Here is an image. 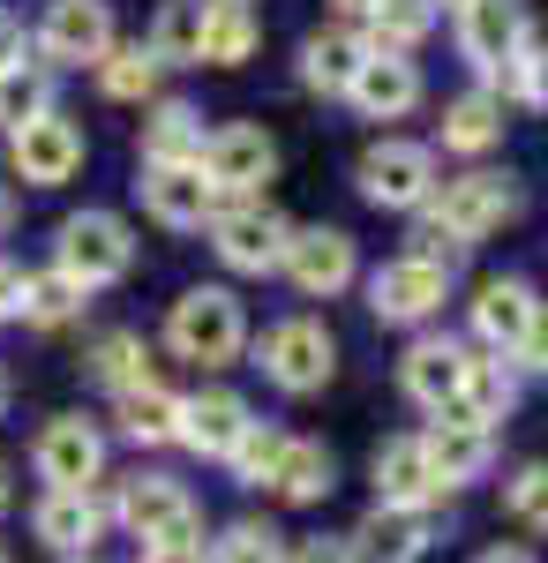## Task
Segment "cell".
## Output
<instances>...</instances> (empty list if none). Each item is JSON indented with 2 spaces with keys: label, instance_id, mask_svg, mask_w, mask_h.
<instances>
[{
  "label": "cell",
  "instance_id": "cell-33",
  "mask_svg": "<svg viewBox=\"0 0 548 563\" xmlns=\"http://www.w3.org/2000/svg\"><path fill=\"white\" fill-rule=\"evenodd\" d=\"M428 23H436V0H376L369 8V45L376 53H406V45L428 38Z\"/></svg>",
  "mask_w": 548,
  "mask_h": 563
},
{
  "label": "cell",
  "instance_id": "cell-21",
  "mask_svg": "<svg viewBox=\"0 0 548 563\" xmlns=\"http://www.w3.org/2000/svg\"><path fill=\"white\" fill-rule=\"evenodd\" d=\"M376 488H383V504H406V511H428V504L443 496V481H436V466H428L421 435H398V443L376 451Z\"/></svg>",
  "mask_w": 548,
  "mask_h": 563
},
{
  "label": "cell",
  "instance_id": "cell-32",
  "mask_svg": "<svg viewBox=\"0 0 548 563\" xmlns=\"http://www.w3.org/2000/svg\"><path fill=\"white\" fill-rule=\"evenodd\" d=\"M84 278H68L61 263L53 271H39V278H23V316L39 323V331H53V323H68V316H84Z\"/></svg>",
  "mask_w": 548,
  "mask_h": 563
},
{
  "label": "cell",
  "instance_id": "cell-7",
  "mask_svg": "<svg viewBox=\"0 0 548 563\" xmlns=\"http://www.w3.org/2000/svg\"><path fill=\"white\" fill-rule=\"evenodd\" d=\"M443 294H451V271L428 256H398L369 278V308H376L383 323H428L443 308Z\"/></svg>",
  "mask_w": 548,
  "mask_h": 563
},
{
  "label": "cell",
  "instance_id": "cell-2",
  "mask_svg": "<svg viewBox=\"0 0 548 563\" xmlns=\"http://www.w3.org/2000/svg\"><path fill=\"white\" fill-rule=\"evenodd\" d=\"M286 241H294V225L271 211V203H255V196L211 211V249L233 263V271H278V263H286Z\"/></svg>",
  "mask_w": 548,
  "mask_h": 563
},
{
  "label": "cell",
  "instance_id": "cell-42",
  "mask_svg": "<svg viewBox=\"0 0 548 563\" xmlns=\"http://www.w3.org/2000/svg\"><path fill=\"white\" fill-rule=\"evenodd\" d=\"M518 361H526L534 376H548V316H534V331H526V346H518Z\"/></svg>",
  "mask_w": 548,
  "mask_h": 563
},
{
  "label": "cell",
  "instance_id": "cell-10",
  "mask_svg": "<svg viewBox=\"0 0 548 563\" xmlns=\"http://www.w3.org/2000/svg\"><path fill=\"white\" fill-rule=\"evenodd\" d=\"M196 166L218 180V196H255L263 180L278 174V143H271L263 129H249V121H241V129L204 135V158H196Z\"/></svg>",
  "mask_w": 548,
  "mask_h": 563
},
{
  "label": "cell",
  "instance_id": "cell-36",
  "mask_svg": "<svg viewBox=\"0 0 548 563\" xmlns=\"http://www.w3.org/2000/svg\"><path fill=\"white\" fill-rule=\"evenodd\" d=\"M90 376L113 384V390H135V384H151V353H143L135 331H113V339H98V353H90Z\"/></svg>",
  "mask_w": 548,
  "mask_h": 563
},
{
  "label": "cell",
  "instance_id": "cell-15",
  "mask_svg": "<svg viewBox=\"0 0 548 563\" xmlns=\"http://www.w3.org/2000/svg\"><path fill=\"white\" fill-rule=\"evenodd\" d=\"M98 466H106V443H98V429L76 421V413H61V421L39 435V481H53V488H90Z\"/></svg>",
  "mask_w": 548,
  "mask_h": 563
},
{
  "label": "cell",
  "instance_id": "cell-30",
  "mask_svg": "<svg viewBox=\"0 0 548 563\" xmlns=\"http://www.w3.org/2000/svg\"><path fill=\"white\" fill-rule=\"evenodd\" d=\"M249 53H255L249 0H211V23H204V60H211V68H241Z\"/></svg>",
  "mask_w": 548,
  "mask_h": 563
},
{
  "label": "cell",
  "instance_id": "cell-6",
  "mask_svg": "<svg viewBox=\"0 0 548 563\" xmlns=\"http://www.w3.org/2000/svg\"><path fill=\"white\" fill-rule=\"evenodd\" d=\"M128 263H135V241H128V225L113 211H76L61 225V271L68 278L113 286V278H128Z\"/></svg>",
  "mask_w": 548,
  "mask_h": 563
},
{
  "label": "cell",
  "instance_id": "cell-37",
  "mask_svg": "<svg viewBox=\"0 0 548 563\" xmlns=\"http://www.w3.org/2000/svg\"><path fill=\"white\" fill-rule=\"evenodd\" d=\"M278 459H286V435L263 429V421H249V435L226 451V466H233L241 481H271V474H278Z\"/></svg>",
  "mask_w": 548,
  "mask_h": 563
},
{
  "label": "cell",
  "instance_id": "cell-45",
  "mask_svg": "<svg viewBox=\"0 0 548 563\" xmlns=\"http://www.w3.org/2000/svg\"><path fill=\"white\" fill-rule=\"evenodd\" d=\"M143 563H204V549H143Z\"/></svg>",
  "mask_w": 548,
  "mask_h": 563
},
{
  "label": "cell",
  "instance_id": "cell-20",
  "mask_svg": "<svg viewBox=\"0 0 548 563\" xmlns=\"http://www.w3.org/2000/svg\"><path fill=\"white\" fill-rule=\"evenodd\" d=\"M241 435H249V406H241L233 390H196V398H180V443H188V451L226 459Z\"/></svg>",
  "mask_w": 548,
  "mask_h": 563
},
{
  "label": "cell",
  "instance_id": "cell-19",
  "mask_svg": "<svg viewBox=\"0 0 548 563\" xmlns=\"http://www.w3.org/2000/svg\"><path fill=\"white\" fill-rule=\"evenodd\" d=\"M465 361H473V353L451 346V339H421V346L406 353V398L428 406V413H451L459 390H465Z\"/></svg>",
  "mask_w": 548,
  "mask_h": 563
},
{
  "label": "cell",
  "instance_id": "cell-18",
  "mask_svg": "<svg viewBox=\"0 0 548 563\" xmlns=\"http://www.w3.org/2000/svg\"><path fill=\"white\" fill-rule=\"evenodd\" d=\"M421 556H428V511H406V504H376L353 533V563H421Z\"/></svg>",
  "mask_w": 548,
  "mask_h": 563
},
{
  "label": "cell",
  "instance_id": "cell-40",
  "mask_svg": "<svg viewBox=\"0 0 548 563\" xmlns=\"http://www.w3.org/2000/svg\"><path fill=\"white\" fill-rule=\"evenodd\" d=\"M511 511L548 533V466H518V481H511Z\"/></svg>",
  "mask_w": 548,
  "mask_h": 563
},
{
  "label": "cell",
  "instance_id": "cell-26",
  "mask_svg": "<svg viewBox=\"0 0 548 563\" xmlns=\"http://www.w3.org/2000/svg\"><path fill=\"white\" fill-rule=\"evenodd\" d=\"M143 158H151V166H196V158H204V121H196V106H158V113L143 121Z\"/></svg>",
  "mask_w": 548,
  "mask_h": 563
},
{
  "label": "cell",
  "instance_id": "cell-35",
  "mask_svg": "<svg viewBox=\"0 0 548 563\" xmlns=\"http://www.w3.org/2000/svg\"><path fill=\"white\" fill-rule=\"evenodd\" d=\"M98 84H106V98H121V106L151 98V84H158V60H151V45H113V53L98 60Z\"/></svg>",
  "mask_w": 548,
  "mask_h": 563
},
{
  "label": "cell",
  "instance_id": "cell-50",
  "mask_svg": "<svg viewBox=\"0 0 548 563\" xmlns=\"http://www.w3.org/2000/svg\"><path fill=\"white\" fill-rule=\"evenodd\" d=\"M0 406H8V376H0Z\"/></svg>",
  "mask_w": 548,
  "mask_h": 563
},
{
  "label": "cell",
  "instance_id": "cell-41",
  "mask_svg": "<svg viewBox=\"0 0 548 563\" xmlns=\"http://www.w3.org/2000/svg\"><path fill=\"white\" fill-rule=\"evenodd\" d=\"M286 563H353V541H324V533H316V541H294Z\"/></svg>",
  "mask_w": 548,
  "mask_h": 563
},
{
  "label": "cell",
  "instance_id": "cell-25",
  "mask_svg": "<svg viewBox=\"0 0 548 563\" xmlns=\"http://www.w3.org/2000/svg\"><path fill=\"white\" fill-rule=\"evenodd\" d=\"M204 23H211V0H166L158 23H151V60H158V68L204 60Z\"/></svg>",
  "mask_w": 548,
  "mask_h": 563
},
{
  "label": "cell",
  "instance_id": "cell-22",
  "mask_svg": "<svg viewBox=\"0 0 548 563\" xmlns=\"http://www.w3.org/2000/svg\"><path fill=\"white\" fill-rule=\"evenodd\" d=\"M421 451H428V466H436V481L443 488H459V481H473L481 466H489V429L481 421H459V413H436V429L421 435Z\"/></svg>",
  "mask_w": 548,
  "mask_h": 563
},
{
  "label": "cell",
  "instance_id": "cell-5",
  "mask_svg": "<svg viewBox=\"0 0 548 563\" xmlns=\"http://www.w3.org/2000/svg\"><path fill=\"white\" fill-rule=\"evenodd\" d=\"M511 211H518V196L504 188V174H459V180H443V188L428 196V225L451 233V241H481V233H496Z\"/></svg>",
  "mask_w": 548,
  "mask_h": 563
},
{
  "label": "cell",
  "instance_id": "cell-28",
  "mask_svg": "<svg viewBox=\"0 0 548 563\" xmlns=\"http://www.w3.org/2000/svg\"><path fill=\"white\" fill-rule=\"evenodd\" d=\"M331 451H324V443H294V435H286V459H278V474H271V488H278V496H286V504H324V496H331Z\"/></svg>",
  "mask_w": 548,
  "mask_h": 563
},
{
  "label": "cell",
  "instance_id": "cell-17",
  "mask_svg": "<svg viewBox=\"0 0 548 563\" xmlns=\"http://www.w3.org/2000/svg\"><path fill=\"white\" fill-rule=\"evenodd\" d=\"M534 316H541V301H534V286H526V278H489V286L473 294V331H481L496 353L526 346Z\"/></svg>",
  "mask_w": 548,
  "mask_h": 563
},
{
  "label": "cell",
  "instance_id": "cell-47",
  "mask_svg": "<svg viewBox=\"0 0 548 563\" xmlns=\"http://www.w3.org/2000/svg\"><path fill=\"white\" fill-rule=\"evenodd\" d=\"M338 15H369V8H376V0H331Z\"/></svg>",
  "mask_w": 548,
  "mask_h": 563
},
{
  "label": "cell",
  "instance_id": "cell-38",
  "mask_svg": "<svg viewBox=\"0 0 548 563\" xmlns=\"http://www.w3.org/2000/svg\"><path fill=\"white\" fill-rule=\"evenodd\" d=\"M211 563H286V541H278L271 526L241 519V526H226V541H218Z\"/></svg>",
  "mask_w": 548,
  "mask_h": 563
},
{
  "label": "cell",
  "instance_id": "cell-23",
  "mask_svg": "<svg viewBox=\"0 0 548 563\" xmlns=\"http://www.w3.org/2000/svg\"><path fill=\"white\" fill-rule=\"evenodd\" d=\"M369 53H376V45L361 38V31H324V38L300 45V84L324 90V98H338V90H353V76H361Z\"/></svg>",
  "mask_w": 548,
  "mask_h": 563
},
{
  "label": "cell",
  "instance_id": "cell-44",
  "mask_svg": "<svg viewBox=\"0 0 548 563\" xmlns=\"http://www.w3.org/2000/svg\"><path fill=\"white\" fill-rule=\"evenodd\" d=\"M15 60H23V23L0 8V68H15Z\"/></svg>",
  "mask_w": 548,
  "mask_h": 563
},
{
  "label": "cell",
  "instance_id": "cell-51",
  "mask_svg": "<svg viewBox=\"0 0 548 563\" xmlns=\"http://www.w3.org/2000/svg\"><path fill=\"white\" fill-rule=\"evenodd\" d=\"M451 8H465V0H451Z\"/></svg>",
  "mask_w": 548,
  "mask_h": 563
},
{
  "label": "cell",
  "instance_id": "cell-52",
  "mask_svg": "<svg viewBox=\"0 0 548 563\" xmlns=\"http://www.w3.org/2000/svg\"><path fill=\"white\" fill-rule=\"evenodd\" d=\"M0 563H8V549H0Z\"/></svg>",
  "mask_w": 548,
  "mask_h": 563
},
{
  "label": "cell",
  "instance_id": "cell-34",
  "mask_svg": "<svg viewBox=\"0 0 548 563\" xmlns=\"http://www.w3.org/2000/svg\"><path fill=\"white\" fill-rule=\"evenodd\" d=\"M511 398H518V390H511L504 361H465V390H459V406H451V413L489 429V421H504V413H511Z\"/></svg>",
  "mask_w": 548,
  "mask_h": 563
},
{
  "label": "cell",
  "instance_id": "cell-14",
  "mask_svg": "<svg viewBox=\"0 0 548 563\" xmlns=\"http://www.w3.org/2000/svg\"><path fill=\"white\" fill-rule=\"evenodd\" d=\"M143 211L158 225H211L218 211V180L204 166H151L143 180Z\"/></svg>",
  "mask_w": 548,
  "mask_h": 563
},
{
  "label": "cell",
  "instance_id": "cell-31",
  "mask_svg": "<svg viewBox=\"0 0 548 563\" xmlns=\"http://www.w3.org/2000/svg\"><path fill=\"white\" fill-rule=\"evenodd\" d=\"M39 113H53V76H45L39 60L0 68V129L15 135L23 121H39Z\"/></svg>",
  "mask_w": 548,
  "mask_h": 563
},
{
  "label": "cell",
  "instance_id": "cell-46",
  "mask_svg": "<svg viewBox=\"0 0 548 563\" xmlns=\"http://www.w3.org/2000/svg\"><path fill=\"white\" fill-rule=\"evenodd\" d=\"M481 563H534V556H526V549H489Z\"/></svg>",
  "mask_w": 548,
  "mask_h": 563
},
{
  "label": "cell",
  "instance_id": "cell-13",
  "mask_svg": "<svg viewBox=\"0 0 548 563\" xmlns=\"http://www.w3.org/2000/svg\"><path fill=\"white\" fill-rule=\"evenodd\" d=\"M45 60H106L113 53V15L106 0H53L39 23Z\"/></svg>",
  "mask_w": 548,
  "mask_h": 563
},
{
  "label": "cell",
  "instance_id": "cell-8",
  "mask_svg": "<svg viewBox=\"0 0 548 563\" xmlns=\"http://www.w3.org/2000/svg\"><path fill=\"white\" fill-rule=\"evenodd\" d=\"M8 166L31 180V188H61V180L84 166V129L61 121V113H39V121H23V129L8 135Z\"/></svg>",
  "mask_w": 548,
  "mask_h": 563
},
{
  "label": "cell",
  "instance_id": "cell-29",
  "mask_svg": "<svg viewBox=\"0 0 548 563\" xmlns=\"http://www.w3.org/2000/svg\"><path fill=\"white\" fill-rule=\"evenodd\" d=\"M121 429L135 435V443H180V398L158 390V384L121 390Z\"/></svg>",
  "mask_w": 548,
  "mask_h": 563
},
{
  "label": "cell",
  "instance_id": "cell-3",
  "mask_svg": "<svg viewBox=\"0 0 548 563\" xmlns=\"http://www.w3.org/2000/svg\"><path fill=\"white\" fill-rule=\"evenodd\" d=\"M121 519H128V533H135L143 549H204V541H196V533H204V511H196V504H188L166 474L128 481Z\"/></svg>",
  "mask_w": 548,
  "mask_h": 563
},
{
  "label": "cell",
  "instance_id": "cell-48",
  "mask_svg": "<svg viewBox=\"0 0 548 563\" xmlns=\"http://www.w3.org/2000/svg\"><path fill=\"white\" fill-rule=\"evenodd\" d=\"M0 511H8V466H0Z\"/></svg>",
  "mask_w": 548,
  "mask_h": 563
},
{
  "label": "cell",
  "instance_id": "cell-16",
  "mask_svg": "<svg viewBox=\"0 0 548 563\" xmlns=\"http://www.w3.org/2000/svg\"><path fill=\"white\" fill-rule=\"evenodd\" d=\"M346 98H353L369 121H398V113H414V106H421V68H414L406 53H369Z\"/></svg>",
  "mask_w": 548,
  "mask_h": 563
},
{
  "label": "cell",
  "instance_id": "cell-1",
  "mask_svg": "<svg viewBox=\"0 0 548 563\" xmlns=\"http://www.w3.org/2000/svg\"><path fill=\"white\" fill-rule=\"evenodd\" d=\"M166 339H173L180 361L226 368V361L241 353V339H249V316H241V301H233L226 286H188V294L173 301V316H166Z\"/></svg>",
  "mask_w": 548,
  "mask_h": 563
},
{
  "label": "cell",
  "instance_id": "cell-12",
  "mask_svg": "<svg viewBox=\"0 0 548 563\" xmlns=\"http://www.w3.org/2000/svg\"><path fill=\"white\" fill-rule=\"evenodd\" d=\"M278 271L294 278L308 301H331V294L353 286V241H346L338 225H308V233L286 241V263H278Z\"/></svg>",
  "mask_w": 548,
  "mask_h": 563
},
{
  "label": "cell",
  "instance_id": "cell-24",
  "mask_svg": "<svg viewBox=\"0 0 548 563\" xmlns=\"http://www.w3.org/2000/svg\"><path fill=\"white\" fill-rule=\"evenodd\" d=\"M39 541L45 549H61V556H76V549H90L98 541V526H106V511H98V496L90 488H53L39 504Z\"/></svg>",
  "mask_w": 548,
  "mask_h": 563
},
{
  "label": "cell",
  "instance_id": "cell-43",
  "mask_svg": "<svg viewBox=\"0 0 548 563\" xmlns=\"http://www.w3.org/2000/svg\"><path fill=\"white\" fill-rule=\"evenodd\" d=\"M8 316H23V271L15 263H0V323Z\"/></svg>",
  "mask_w": 548,
  "mask_h": 563
},
{
  "label": "cell",
  "instance_id": "cell-9",
  "mask_svg": "<svg viewBox=\"0 0 548 563\" xmlns=\"http://www.w3.org/2000/svg\"><path fill=\"white\" fill-rule=\"evenodd\" d=\"M361 196L383 203V211H421L428 196H436V158H428L421 143H376L361 158Z\"/></svg>",
  "mask_w": 548,
  "mask_h": 563
},
{
  "label": "cell",
  "instance_id": "cell-39",
  "mask_svg": "<svg viewBox=\"0 0 548 563\" xmlns=\"http://www.w3.org/2000/svg\"><path fill=\"white\" fill-rule=\"evenodd\" d=\"M504 84L518 90L526 106H548V45H534V38H526V53H518V60L504 68Z\"/></svg>",
  "mask_w": 548,
  "mask_h": 563
},
{
  "label": "cell",
  "instance_id": "cell-49",
  "mask_svg": "<svg viewBox=\"0 0 548 563\" xmlns=\"http://www.w3.org/2000/svg\"><path fill=\"white\" fill-rule=\"evenodd\" d=\"M0 225H8V196H0Z\"/></svg>",
  "mask_w": 548,
  "mask_h": 563
},
{
  "label": "cell",
  "instance_id": "cell-4",
  "mask_svg": "<svg viewBox=\"0 0 548 563\" xmlns=\"http://www.w3.org/2000/svg\"><path fill=\"white\" fill-rule=\"evenodd\" d=\"M331 368H338V346H331V331H324L316 316L271 323V339H263V376L278 390H324Z\"/></svg>",
  "mask_w": 548,
  "mask_h": 563
},
{
  "label": "cell",
  "instance_id": "cell-11",
  "mask_svg": "<svg viewBox=\"0 0 548 563\" xmlns=\"http://www.w3.org/2000/svg\"><path fill=\"white\" fill-rule=\"evenodd\" d=\"M459 45L481 76H504L526 53V8L518 0H465L459 8Z\"/></svg>",
  "mask_w": 548,
  "mask_h": 563
},
{
  "label": "cell",
  "instance_id": "cell-27",
  "mask_svg": "<svg viewBox=\"0 0 548 563\" xmlns=\"http://www.w3.org/2000/svg\"><path fill=\"white\" fill-rule=\"evenodd\" d=\"M489 143H504V106L489 98V90H465L443 106V151H489Z\"/></svg>",
  "mask_w": 548,
  "mask_h": 563
}]
</instances>
